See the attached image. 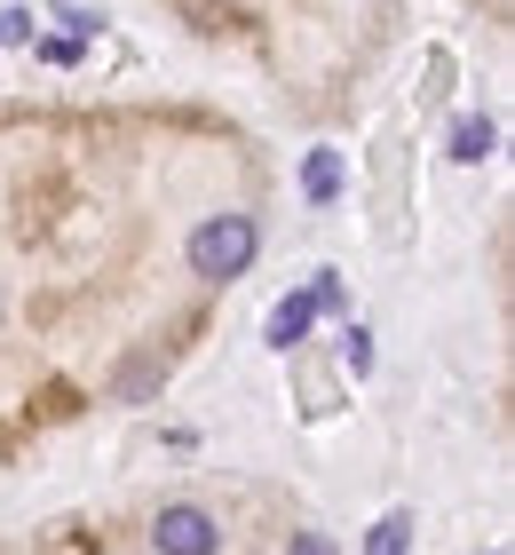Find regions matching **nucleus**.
<instances>
[{
  "mask_svg": "<svg viewBox=\"0 0 515 555\" xmlns=\"http://www.w3.org/2000/svg\"><path fill=\"white\" fill-rule=\"evenodd\" d=\"M254 255H262V231H254V215H206L191 231V278L206 286H230V278H246Z\"/></svg>",
  "mask_w": 515,
  "mask_h": 555,
  "instance_id": "nucleus-1",
  "label": "nucleus"
},
{
  "mask_svg": "<svg viewBox=\"0 0 515 555\" xmlns=\"http://www.w3.org/2000/svg\"><path fill=\"white\" fill-rule=\"evenodd\" d=\"M151 547L159 555H215L222 547V524L198 508V500H175V508L151 516Z\"/></svg>",
  "mask_w": 515,
  "mask_h": 555,
  "instance_id": "nucleus-2",
  "label": "nucleus"
},
{
  "mask_svg": "<svg viewBox=\"0 0 515 555\" xmlns=\"http://www.w3.org/2000/svg\"><path fill=\"white\" fill-rule=\"evenodd\" d=\"M309 325H318V294H286V301H278V310H270V349H294L301 334H309Z\"/></svg>",
  "mask_w": 515,
  "mask_h": 555,
  "instance_id": "nucleus-3",
  "label": "nucleus"
},
{
  "mask_svg": "<svg viewBox=\"0 0 515 555\" xmlns=\"http://www.w3.org/2000/svg\"><path fill=\"white\" fill-rule=\"evenodd\" d=\"M301 198L309 207H333V198H342V151H309L301 159Z\"/></svg>",
  "mask_w": 515,
  "mask_h": 555,
  "instance_id": "nucleus-4",
  "label": "nucleus"
},
{
  "mask_svg": "<svg viewBox=\"0 0 515 555\" xmlns=\"http://www.w3.org/2000/svg\"><path fill=\"white\" fill-rule=\"evenodd\" d=\"M365 555H412V516H381L365 532Z\"/></svg>",
  "mask_w": 515,
  "mask_h": 555,
  "instance_id": "nucleus-5",
  "label": "nucleus"
},
{
  "mask_svg": "<svg viewBox=\"0 0 515 555\" xmlns=\"http://www.w3.org/2000/svg\"><path fill=\"white\" fill-rule=\"evenodd\" d=\"M484 151H492V119H460V128H452V159H484Z\"/></svg>",
  "mask_w": 515,
  "mask_h": 555,
  "instance_id": "nucleus-6",
  "label": "nucleus"
},
{
  "mask_svg": "<svg viewBox=\"0 0 515 555\" xmlns=\"http://www.w3.org/2000/svg\"><path fill=\"white\" fill-rule=\"evenodd\" d=\"M0 40H33V9H0Z\"/></svg>",
  "mask_w": 515,
  "mask_h": 555,
  "instance_id": "nucleus-7",
  "label": "nucleus"
},
{
  "mask_svg": "<svg viewBox=\"0 0 515 555\" xmlns=\"http://www.w3.org/2000/svg\"><path fill=\"white\" fill-rule=\"evenodd\" d=\"M373 365V334H357V325H349V373H365Z\"/></svg>",
  "mask_w": 515,
  "mask_h": 555,
  "instance_id": "nucleus-8",
  "label": "nucleus"
},
{
  "mask_svg": "<svg viewBox=\"0 0 515 555\" xmlns=\"http://www.w3.org/2000/svg\"><path fill=\"white\" fill-rule=\"evenodd\" d=\"M294 555H333V540L325 532H294Z\"/></svg>",
  "mask_w": 515,
  "mask_h": 555,
  "instance_id": "nucleus-9",
  "label": "nucleus"
},
{
  "mask_svg": "<svg viewBox=\"0 0 515 555\" xmlns=\"http://www.w3.org/2000/svg\"><path fill=\"white\" fill-rule=\"evenodd\" d=\"M492 555H500V547H492Z\"/></svg>",
  "mask_w": 515,
  "mask_h": 555,
  "instance_id": "nucleus-10",
  "label": "nucleus"
}]
</instances>
